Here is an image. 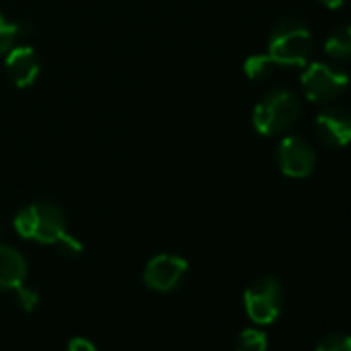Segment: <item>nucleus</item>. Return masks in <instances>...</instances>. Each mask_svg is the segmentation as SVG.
I'll list each match as a JSON object with an SVG mask.
<instances>
[{
  "mask_svg": "<svg viewBox=\"0 0 351 351\" xmlns=\"http://www.w3.org/2000/svg\"><path fill=\"white\" fill-rule=\"evenodd\" d=\"M15 230L21 238L38 244H58L69 234L64 211L50 201H36L15 215Z\"/></svg>",
  "mask_w": 351,
  "mask_h": 351,
  "instance_id": "nucleus-1",
  "label": "nucleus"
},
{
  "mask_svg": "<svg viewBox=\"0 0 351 351\" xmlns=\"http://www.w3.org/2000/svg\"><path fill=\"white\" fill-rule=\"evenodd\" d=\"M312 48V32L300 19H283L269 38L267 54L279 66H306Z\"/></svg>",
  "mask_w": 351,
  "mask_h": 351,
  "instance_id": "nucleus-2",
  "label": "nucleus"
},
{
  "mask_svg": "<svg viewBox=\"0 0 351 351\" xmlns=\"http://www.w3.org/2000/svg\"><path fill=\"white\" fill-rule=\"evenodd\" d=\"M302 114V104L295 93L287 89H275L269 91L254 108L252 114V124L254 130L271 136V134H281L289 130Z\"/></svg>",
  "mask_w": 351,
  "mask_h": 351,
  "instance_id": "nucleus-3",
  "label": "nucleus"
},
{
  "mask_svg": "<svg viewBox=\"0 0 351 351\" xmlns=\"http://www.w3.org/2000/svg\"><path fill=\"white\" fill-rule=\"evenodd\" d=\"M244 308L254 324H273L283 308V287L275 277H263L246 287Z\"/></svg>",
  "mask_w": 351,
  "mask_h": 351,
  "instance_id": "nucleus-4",
  "label": "nucleus"
},
{
  "mask_svg": "<svg viewBox=\"0 0 351 351\" xmlns=\"http://www.w3.org/2000/svg\"><path fill=\"white\" fill-rule=\"evenodd\" d=\"M349 85V75L326 62H312L302 75L304 95L314 104L337 99Z\"/></svg>",
  "mask_w": 351,
  "mask_h": 351,
  "instance_id": "nucleus-5",
  "label": "nucleus"
},
{
  "mask_svg": "<svg viewBox=\"0 0 351 351\" xmlns=\"http://www.w3.org/2000/svg\"><path fill=\"white\" fill-rule=\"evenodd\" d=\"M186 273H189L186 258L178 254H157L147 263L143 271V281L149 289L157 293H169L184 281Z\"/></svg>",
  "mask_w": 351,
  "mask_h": 351,
  "instance_id": "nucleus-6",
  "label": "nucleus"
},
{
  "mask_svg": "<svg viewBox=\"0 0 351 351\" xmlns=\"http://www.w3.org/2000/svg\"><path fill=\"white\" fill-rule=\"evenodd\" d=\"M277 165L289 178H306L316 167V153L304 138L285 136L277 147Z\"/></svg>",
  "mask_w": 351,
  "mask_h": 351,
  "instance_id": "nucleus-7",
  "label": "nucleus"
},
{
  "mask_svg": "<svg viewBox=\"0 0 351 351\" xmlns=\"http://www.w3.org/2000/svg\"><path fill=\"white\" fill-rule=\"evenodd\" d=\"M5 69L13 85L19 89L32 87L40 77V58L32 46H13L5 54Z\"/></svg>",
  "mask_w": 351,
  "mask_h": 351,
  "instance_id": "nucleus-8",
  "label": "nucleus"
},
{
  "mask_svg": "<svg viewBox=\"0 0 351 351\" xmlns=\"http://www.w3.org/2000/svg\"><path fill=\"white\" fill-rule=\"evenodd\" d=\"M316 134L328 147H347L351 143V114L341 108H328L316 116Z\"/></svg>",
  "mask_w": 351,
  "mask_h": 351,
  "instance_id": "nucleus-9",
  "label": "nucleus"
},
{
  "mask_svg": "<svg viewBox=\"0 0 351 351\" xmlns=\"http://www.w3.org/2000/svg\"><path fill=\"white\" fill-rule=\"evenodd\" d=\"M27 277V261L25 256L7 244H0V289L15 291L25 283Z\"/></svg>",
  "mask_w": 351,
  "mask_h": 351,
  "instance_id": "nucleus-10",
  "label": "nucleus"
},
{
  "mask_svg": "<svg viewBox=\"0 0 351 351\" xmlns=\"http://www.w3.org/2000/svg\"><path fill=\"white\" fill-rule=\"evenodd\" d=\"M324 52L335 60L351 58V25L337 27L324 42Z\"/></svg>",
  "mask_w": 351,
  "mask_h": 351,
  "instance_id": "nucleus-11",
  "label": "nucleus"
},
{
  "mask_svg": "<svg viewBox=\"0 0 351 351\" xmlns=\"http://www.w3.org/2000/svg\"><path fill=\"white\" fill-rule=\"evenodd\" d=\"M273 66H275V62L271 60L269 54H254V56L246 58V62H244V73H246V77L252 79V81H265V79L271 77Z\"/></svg>",
  "mask_w": 351,
  "mask_h": 351,
  "instance_id": "nucleus-12",
  "label": "nucleus"
},
{
  "mask_svg": "<svg viewBox=\"0 0 351 351\" xmlns=\"http://www.w3.org/2000/svg\"><path fill=\"white\" fill-rule=\"evenodd\" d=\"M269 339L267 332L261 328H246L240 332L236 341V351H267Z\"/></svg>",
  "mask_w": 351,
  "mask_h": 351,
  "instance_id": "nucleus-13",
  "label": "nucleus"
},
{
  "mask_svg": "<svg viewBox=\"0 0 351 351\" xmlns=\"http://www.w3.org/2000/svg\"><path fill=\"white\" fill-rule=\"evenodd\" d=\"M19 34H21V25L7 21V17L0 13V56L7 54L15 46V40L19 38Z\"/></svg>",
  "mask_w": 351,
  "mask_h": 351,
  "instance_id": "nucleus-14",
  "label": "nucleus"
},
{
  "mask_svg": "<svg viewBox=\"0 0 351 351\" xmlns=\"http://www.w3.org/2000/svg\"><path fill=\"white\" fill-rule=\"evenodd\" d=\"M314 351H351V335L347 332H332L318 341Z\"/></svg>",
  "mask_w": 351,
  "mask_h": 351,
  "instance_id": "nucleus-15",
  "label": "nucleus"
},
{
  "mask_svg": "<svg viewBox=\"0 0 351 351\" xmlns=\"http://www.w3.org/2000/svg\"><path fill=\"white\" fill-rule=\"evenodd\" d=\"M15 293H17L19 306H21L25 312H32V310L38 308V304H40V293H38L34 287H27V285L23 283V285H19V287L15 289Z\"/></svg>",
  "mask_w": 351,
  "mask_h": 351,
  "instance_id": "nucleus-16",
  "label": "nucleus"
},
{
  "mask_svg": "<svg viewBox=\"0 0 351 351\" xmlns=\"http://www.w3.org/2000/svg\"><path fill=\"white\" fill-rule=\"evenodd\" d=\"M58 250L64 254V256H69V258H75V256H79L81 252H83V244L73 236V234H66V236H62L60 240H58Z\"/></svg>",
  "mask_w": 351,
  "mask_h": 351,
  "instance_id": "nucleus-17",
  "label": "nucleus"
},
{
  "mask_svg": "<svg viewBox=\"0 0 351 351\" xmlns=\"http://www.w3.org/2000/svg\"><path fill=\"white\" fill-rule=\"evenodd\" d=\"M66 351H97V347L85 337H75V339H71Z\"/></svg>",
  "mask_w": 351,
  "mask_h": 351,
  "instance_id": "nucleus-18",
  "label": "nucleus"
},
{
  "mask_svg": "<svg viewBox=\"0 0 351 351\" xmlns=\"http://www.w3.org/2000/svg\"><path fill=\"white\" fill-rule=\"evenodd\" d=\"M320 3H322L326 9H332V11H335V9H341V7L345 5V0H320Z\"/></svg>",
  "mask_w": 351,
  "mask_h": 351,
  "instance_id": "nucleus-19",
  "label": "nucleus"
}]
</instances>
